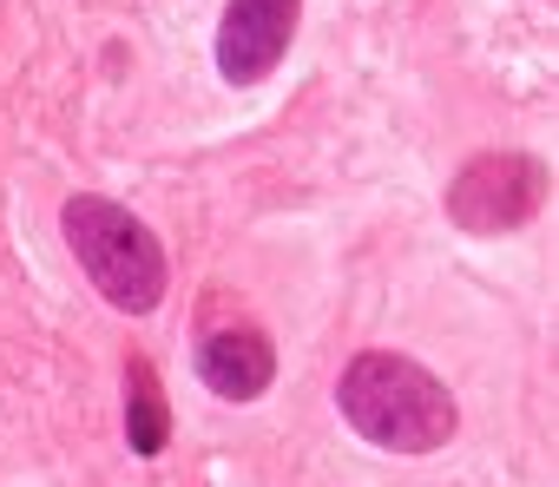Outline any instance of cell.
<instances>
[{
    "mask_svg": "<svg viewBox=\"0 0 559 487\" xmlns=\"http://www.w3.org/2000/svg\"><path fill=\"white\" fill-rule=\"evenodd\" d=\"M336 408L382 454H435L461 428V408H454L448 382L428 376L402 349H362L336 382Z\"/></svg>",
    "mask_w": 559,
    "mask_h": 487,
    "instance_id": "6da1fadb",
    "label": "cell"
},
{
    "mask_svg": "<svg viewBox=\"0 0 559 487\" xmlns=\"http://www.w3.org/2000/svg\"><path fill=\"white\" fill-rule=\"evenodd\" d=\"M60 230L73 243L80 271L93 277V290L126 310V317H152L165 304V284H171V264H165V243L145 217H132L126 204L99 198V191H73L60 204Z\"/></svg>",
    "mask_w": 559,
    "mask_h": 487,
    "instance_id": "7a4b0ae2",
    "label": "cell"
},
{
    "mask_svg": "<svg viewBox=\"0 0 559 487\" xmlns=\"http://www.w3.org/2000/svg\"><path fill=\"white\" fill-rule=\"evenodd\" d=\"M546 204V165L533 152H480L448 178V217L474 237L520 230Z\"/></svg>",
    "mask_w": 559,
    "mask_h": 487,
    "instance_id": "3957f363",
    "label": "cell"
},
{
    "mask_svg": "<svg viewBox=\"0 0 559 487\" xmlns=\"http://www.w3.org/2000/svg\"><path fill=\"white\" fill-rule=\"evenodd\" d=\"M304 21V0H224L217 21V73L224 86H263L284 67Z\"/></svg>",
    "mask_w": 559,
    "mask_h": 487,
    "instance_id": "277c9868",
    "label": "cell"
},
{
    "mask_svg": "<svg viewBox=\"0 0 559 487\" xmlns=\"http://www.w3.org/2000/svg\"><path fill=\"white\" fill-rule=\"evenodd\" d=\"M191 363H198V382H204L217 402H257V395L270 389V376H276V349H270V336H263L257 323L204 330L198 349H191Z\"/></svg>",
    "mask_w": 559,
    "mask_h": 487,
    "instance_id": "5b68a950",
    "label": "cell"
},
{
    "mask_svg": "<svg viewBox=\"0 0 559 487\" xmlns=\"http://www.w3.org/2000/svg\"><path fill=\"white\" fill-rule=\"evenodd\" d=\"M126 441L132 454H165L171 441V402H165V382L145 356H126Z\"/></svg>",
    "mask_w": 559,
    "mask_h": 487,
    "instance_id": "8992f818",
    "label": "cell"
}]
</instances>
